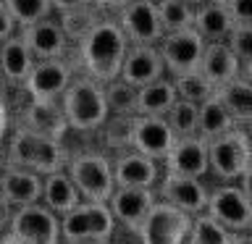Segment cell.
<instances>
[{
  "label": "cell",
  "instance_id": "obj_1",
  "mask_svg": "<svg viewBox=\"0 0 252 244\" xmlns=\"http://www.w3.org/2000/svg\"><path fill=\"white\" fill-rule=\"evenodd\" d=\"M126 47H129V39L118 27V21L102 16L76 45H71L68 61L74 63V68H79V74L105 84L118 76Z\"/></svg>",
  "mask_w": 252,
  "mask_h": 244
},
{
  "label": "cell",
  "instance_id": "obj_2",
  "mask_svg": "<svg viewBox=\"0 0 252 244\" xmlns=\"http://www.w3.org/2000/svg\"><path fill=\"white\" fill-rule=\"evenodd\" d=\"M61 110L66 116L68 131H82V134H94L97 126L110 116L102 84L84 74H74L68 87L58 97Z\"/></svg>",
  "mask_w": 252,
  "mask_h": 244
},
{
  "label": "cell",
  "instance_id": "obj_3",
  "mask_svg": "<svg viewBox=\"0 0 252 244\" xmlns=\"http://www.w3.org/2000/svg\"><path fill=\"white\" fill-rule=\"evenodd\" d=\"M208 147V173L223 184H242L250 189V131L247 126H231L205 142Z\"/></svg>",
  "mask_w": 252,
  "mask_h": 244
},
{
  "label": "cell",
  "instance_id": "obj_4",
  "mask_svg": "<svg viewBox=\"0 0 252 244\" xmlns=\"http://www.w3.org/2000/svg\"><path fill=\"white\" fill-rule=\"evenodd\" d=\"M5 165L27 168L45 176V173L61 171L66 165V150H63V142L47 139L42 134L16 126L5 147Z\"/></svg>",
  "mask_w": 252,
  "mask_h": 244
},
{
  "label": "cell",
  "instance_id": "obj_5",
  "mask_svg": "<svg viewBox=\"0 0 252 244\" xmlns=\"http://www.w3.org/2000/svg\"><path fill=\"white\" fill-rule=\"evenodd\" d=\"M63 171L68 173L71 184L87 202H108L113 194L116 181H113V168H110V157L102 152H79L66 157Z\"/></svg>",
  "mask_w": 252,
  "mask_h": 244
},
{
  "label": "cell",
  "instance_id": "obj_6",
  "mask_svg": "<svg viewBox=\"0 0 252 244\" xmlns=\"http://www.w3.org/2000/svg\"><path fill=\"white\" fill-rule=\"evenodd\" d=\"M61 242H110L116 231V220L108 210V202H87L82 200L76 208L58 215Z\"/></svg>",
  "mask_w": 252,
  "mask_h": 244
},
{
  "label": "cell",
  "instance_id": "obj_7",
  "mask_svg": "<svg viewBox=\"0 0 252 244\" xmlns=\"http://www.w3.org/2000/svg\"><path fill=\"white\" fill-rule=\"evenodd\" d=\"M8 228H11L13 244H61L58 215L42 202L13 208Z\"/></svg>",
  "mask_w": 252,
  "mask_h": 244
},
{
  "label": "cell",
  "instance_id": "obj_8",
  "mask_svg": "<svg viewBox=\"0 0 252 244\" xmlns=\"http://www.w3.org/2000/svg\"><path fill=\"white\" fill-rule=\"evenodd\" d=\"M205 213L220 223L226 231H250L252 208H250V189L242 184H223L208 189V205Z\"/></svg>",
  "mask_w": 252,
  "mask_h": 244
},
{
  "label": "cell",
  "instance_id": "obj_9",
  "mask_svg": "<svg viewBox=\"0 0 252 244\" xmlns=\"http://www.w3.org/2000/svg\"><path fill=\"white\" fill-rule=\"evenodd\" d=\"M189 226H192V215L173 205L155 200L150 213L137 228L139 244H184Z\"/></svg>",
  "mask_w": 252,
  "mask_h": 244
},
{
  "label": "cell",
  "instance_id": "obj_10",
  "mask_svg": "<svg viewBox=\"0 0 252 244\" xmlns=\"http://www.w3.org/2000/svg\"><path fill=\"white\" fill-rule=\"evenodd\" d=\"M202 50H205V39L192 27L179 29V31H165L160 42H158V53H160L165 76H181V74L197 71Z\"/></svg>",
  "mask_w": 252,
  "mask_h": 244
},
{
  "label": "cell",
  "instance_id": "obj_11",
  "mask_svg": "<svg viewBox=\"0 0 252 244\" xmlns=\"http://www.w3.org/2000/svg\"><path fill=\"white\" fill-rule=\"evenodd\" d=\"M113 19L124 29L129 45H158L165 34L155 0H129L126 5L118 8Z\"/></svg>",
  "mask_w": 252,
  "mask_h": 244
},
{
  "label": "cell",
  "instance_id": "obj_12",
  "mask_svg": "<svg viewBox=\"0 0 252 244\" xmlns=\"http://www.w3.org/2000/svg\"><path fill=\"white\" fill-rule=\"evenodd\" d=\"M74 74L76 68L68 58L34 61V66L21 84V92L32 100H58Z\"/></svg>",
  "mask_w": 252,
  "mask_h": 244
},
{
  "label": "cell",
  "instance_id": "obj_13",
  "mask_svg": "<svg viewBox=\"0 0 252 244\" xmlns=\"http://www.w3.org/2000/svg\"><path fill=\"white\" fill-rule=\"evenodd\" d=\"M155 197L173 208L189 213V215H200L208 205V186L202 179L194 176H179V173H165L155 184Z\"/></svg>",
  "mask_w": 252,
  "mask_h": 244
},
{
  "label": "cell",
  "instance_id": "obj_14",
  "mask_svg": "<svg viewBox=\"0 0 252 244\" xmlns=\"http://www.w3.org/2000/svg\"><path fill=\"white\" fill-rule=\"evenodd\" d=\"M21 39L27 42V47L34 55V61H47V58H68L71 53V42L68 37L63 34L58 19L47 16V19H39L34 24H27V27L19 29Z\"/></svg>",
  "mask_w": 252,
  "mask_h": 244
},
{
  "label": "cell",
  "instance_id": "obj_15",
  "mask_svg": "<svg viewBox=\"0 0 252 244\" xmlns=\"http://www.w3.org/2000/svg\"><path fill=\"white\" fill-rule=\"evenodd\" d=\"M19 126H24V129H29L34 134H42L47 139H55V142H63L68 134V123H66V116H63L58 100L27 97V102H24V108L19 113Z\"/></svg>",
  "mask_w": 252,
  "mask_h": 244
},
{
  "label": "cell",
  "instance_id": "obj_16",
  "mask_svg": "<svg viewBox=\"0 0 252 244\" xmlns=\"http://www.w3.org/2000/svg\"><path fill=\"white\" fill-rule=\"evenodd\" d=\"M173 131L163 116H134L131 118V150L160 163L173 145Z\"/></svg>",
  "mask_w": 252,
  "mask_h": 244
},
{
  "label": "cell",
  "instance_id": "obj_17",
  "mask_svg": "<svg viewBox=\"0 0 252 244\" xmlns=\"http://www.w3.org/2000/svg\"><path fill=\"white\" fill-rule=\"evenodd\" d=\"M158 200L155 189H137V186H116L113 194L108 197V210L116 223L126 226L129 231L137 234L142 220Z\"/></svg>",
  "mask_w": 252,
  "mask_h": 244
},
{
  "label": "cell",
  "instance_id": "obj_18",
  "mask_svg": "<svg viewBox=\"0 0 252 244\" xmlns=\"http://www.w3.org/2000/svg\"><path fill=\"white\" fill-rule=\"evenodd\" d=\"M116 186H137V189H155L160 179V165L153 157L137 152V150H124L116 157H110Z\"/></svg>",
  "mask_w": 252,
  "mask_h": 244
},
{
  "label": "cell",
  "instance_id": "obj_19",
  "mask_svg": "<svg viewBox=\"0 0 252 244\" xmlns=\"http://www.w3.org/2000/svg\"><path fill=\"white\" fill-rule=\"evenodd\" d=\"M160 163H165V173L205 179L208 176V147H205V142L197 134L176 137Z\"/></svg>",
  "mask_w": 252,
  "mask_h": 244
},
{
  "label": "cell",
  "instance_id": "obj_20",
  "mask_svg": "<svg viewBox=\"0 0 252 244\" xmlns=\"http://www.w3.org/2000/svg\"><path fill=\"white\" fill-rule=\"evenodd\" d=\"M160 76H165V68L160 61V53H158V45H129L126 47L121 68H118V79H124V82H129L134 87H142Z\"/></svg>",
  "mask_w": 252,
  "mask_h": 244
},
{
  "label": "cell",
  "instance_id": "obj_21",
  "mask_svg": "<svg viewBox=\"0 0 252 244\" xmlns=\"http://www.w3.org/2000/svg\"><path fill=\"white\" fill-rule=\"evenodd\" d=\"M39 194H42V176L39 173L16 168V165H5L0 171V200L8 208L39 202Z\"/></svg>",
  "mask_w": 252,
  "mask_h": 244
},
{
  "label": "cell",
  "instance_id": "obj_22",
  "mask_svg": "<svg viewBox=\"0 0 252 244\" xmlns=\"http://www.w3.org/2000/svg\"><path fill=\"white\" fill-rule=\"evenodd\" d=\"M216 97L234 118L236 126H247L252 118V84H250V66H244L234 79L216 87Z\"/></svg>",
  "mask_w": 252,
  "mask_h": 244
},
{
  "label": "cell",
  "instance_id": "obj_23",
  "mask_svg": "<svg viewBox=\"0 0 252 244\" xmlns=\"http://www.w3.org/2000/svg\"><path fill=\"white\" fill-rule=\"evenodd\" d=\"M32 66H34V55H32L19 31L0 42V79H3V84L21 90Z\"/></svg>",
  "mask_w": 252,
  "mask_h": 244
},
{
  "label": "cell",
  "instance_id": "obj_24",
  "mask_svg": "<svg viewBox=\"0 0 252 244\" xmlns=\"http://www.w3.org/2000/svg\"><path fill=\"white\" fill-rule=\"evenodd\" d=\"M244 66L234 58V53L226 47V42H205L202 58H200V74L208 79L213 87L226 84L228 79H234Z\"/></svg>",
  "mask_w": 252,
  "mask_h": 244
},
{
  "label": "cell",
  "instance_id": "obj_25",
  "mask_svg": "<svg viewBox=\"0 0 252 244\" xmlns=\"http://www.w3.org/2000/svg\"><path fill=\"white\" fill-rule=\"evenodd\" d=\"M39 202L45 205V208H50L55 215H63V213H68L71 208H76L79 202H82V197H79L76 186L71 184L68 173L66 171H53V173H45L42 176V194H39Z\"/></svg>",
  "mask_w": 252,
  "mask_h": 244
},
{
  "label": "cell",
  "instance_id": "obj_26",
  "mask_svg": "<svg viewBox=\"0 0 252 244\" xmlns=\"http://www.w3.org/2000/svg\"><path fill=\"white\" fill-rule=\"evenodd\" d=\"M234 21L228 16L226 5L218 3H200L194 8V19H192V29L200 34L205 42H223L226 34L231 31Z\"/></svg>",
  "mask_w": 252,
  "mask_h": 244
},
{
  "label": "cell",
  "instance_id": "obj_27",
  "mask_svg": "<svg viewBox=\"0 0 252 244\" xmlns=\"http://www.w3.org/2000/svg\"><path fill=\"white\" fill-rule=\"evenodd\" d=\"M176 102L171 76H160L150 84L137 87V116H165Z\"/></svg>",
  "mask_w": 252,
  "mask_h": 244
},
{
  "label": "cell",
  "instance_id": "obj_28",
  "mask_svg": "<svg viewBox=\"0 0 252 244\" xmlns=\"http://www.w3.org/2000/svg\"><path fill=\"white\" fill-rule=\"evenodd\" d=\"M231 126H236L234 118L226 113V108L218 102L216 94L197 105V137H200L202 142H208L213 137H218V134L228 131Z\"/></svg>",
  "mask_w": 252,
  "mask_h": 244
},
{
  "label": "cell",
  "instance_id": "obj_29",
  "mask_svg": "<svg viewBox=\"0 0 252 244\" xmlns=\"http://www.w3.org/2000/svg\"><path fill=\"white\" fill-rule=\"evenodd\" d=\"M100 19H102V11L97 5H84V8H74V11L58 13V24H61L63 34L68 37L71 45H76Z\"/></svg>",
  "mask_w": 252,
  "mask_h": 244
},
{
  "label": "cell",
  "instance_id": "obj_30",
  "mask_svg": "<svg viewBox=\"0 0 252 244\" xmlns=\"http://www.w3.org/2000/svg\"><path fill=\"white\" fill-rule=\"evenodd\" d=\"M110 116H137V87L124 79H110L102 84Z\"/></svg>",
  "mask_w": 252,
  "mask_h": 244
},
{
  "label": "cell",
  "instance_id": "obj_31",
  "mask_svg": "<svg viewBox=\"0 0 252 244\" xmlns=\"http://www.w3.org/2000/svg\"><path fill=\"white\" fill-rule=\"evenodd\" d=\"M131 118L134 116H108L105 121L97 126L100 134V145H105L108 150L124 152L131 147Z\"/></svg>",
  "mask_w": 252,
  "mask_h": 244
},
{
  "label": "cell",
  "instance_id": "obj_32",
  "mask_svg": "<svg viewBox=\"0 0 252 244\" xmlns=\"http://www.w3.org/2000/svg\"><path fill=\"white\" fill-rule=\"evenodd\" d=\"M171 82H173V90H176V97L179 100H189V102H194V105H200V102H205L208 97L216 94V87H213L200 71L171 76Z\"/></svg>",
  "mask_w": 252,
  "mask_h": 244
},
{
  "label": "cell",
  "instance_id": "obj_33",
  "mask_svg": "<svg viewBox=\"0 0 252 244\" xmlns=\"http://www.w3.org/2000/svg\"><path fill=\"white\" fill-rule=\"evenodd\" d=\"M228 234L231 231L216 223L208 213H200V215H192V226H189L184 244H228Z\"/></svg>",
  "mask_w": 252,
  "mask_h": 244
},
{
  "label": "cell",
  "instance_id": "obj_34",
  "mask_svg": "<svg viewBox=\"0 0 252 244\" xmlns=\"http://www.w3.org/2000/svg\"><path fill=\"white\" fill-rule=\"evenodd\" d=\"M158 16H160L163 31H179L189 29L194 19V8L187 5L184 0H155Z\"/></svg>",
  "mask_w": 252,
  "mask_h": 244
},
{
  "label": "cell",
  "instance_id": "obj_35",
  "mask_svg": "<svg viewBox=\"0 0 252 244\" xmlns=\"http://www.w3.org/2000/svg\"><path fill=\"white\" fill-rule=\"evenodd\" d=\"M163 118L171 126L173 137H192V134H197V105L194 102L176 97V102H173L171 110Z\"/></svg>",
  "mask_w": 252,
  "mask_h": 244
},
{
  "label": "cell",
  "instance_id": "obj_36",
  "mask_svg": "<svg viewBox=\"0 0 252 244\" xmlns=\"http://www.w3.org/2000/svg\"><path fill=\"white\" fill-rule=\"evenodd\" d=\"M3 5L8 8V13L13 16V21L19 29L27 27V24H34L39 19L53 16L50 0H3Z\"/></svg>",
  "mask_w": 252,
  "mask_h": 244
},
{
  "label": "cell",
  "instance_id": "obj_37",
  "mask_svg": "<svg viewBox=\"0 0 252 244\" xmlns=\"http://www.w3.org/2000/svg\"><path fill=\"white\" fill-rule=\"evenodd\" d=\"M223 42H226V47L234 53V58L239 61L242 66H250V63H252V50H250L252 27H239V24H234Z\"/></svg>",
  "mask_w": 252,
  "mask_h": 244
},
{
  "label": "cell",
  "instance_id": "obj_38",
  "mask_svg": "<svg viewBox=\"0 0 252 244\" xmlns=\"http://www.w3.org/2000/svg\"><path fill=\"white\" fill-rule=\"evenodd\" d=\"M226 11L234 24L252 27V0H226Z\"/></svg>",
  "mask_w": 252,
  "mask_h": 244
},
{
  "label": "cell",
  "instance_id": "obj_39",
  "mask_svg": "<svg viewBox=\"0 0 252 244\" xmlns=\"http://www.w3.org/2000/svg\"><path fill=\"white\" fill-rule=\"evenodd\" d=\"M19 31V27H16V21H13V16L8 13V8L3 5V0H0V42H3L5 37H11Z\"/></svg>",
  "mask_w": 252,
  "mask_h": 244
},
{
  "label": "cell",
  "instance_id": "obj_40",
  "mask_svg": "<svg viewBox=\"0 0 252 244\" xmlns=\"http://www.w3.org/2000/svg\"><path fill=\"white\" fill-rule=\"evenodd\" d=\"M8 129H11V108H8V97L0 92V142L5 139Z\"/></svg>",
  "mask_w": 252,
  "mask_h": 244
},
{
  "label": "cell",
  "instance_id": "obj_41",
  "mask_svg": "<svg viewBox=\"0 0 252 244\" xmlns=\"http://www.w3.org/2000/svg\"><path fill=\"white\" fill-rule=\"evenodd\" d=\"M53 5V13H66V11H74V8H84V5H94L92 0H50Z\"/></svg>",
  "mask_w": 252,
  "mask_h": 244
},
{
  "label": "cell",
  "instance_id": "obj_42",
  "mask_svg": "<svg viewBox=\"0 0 252 244\" xmlns=\"http://www.w3.org/2000/svg\"><path fill=\"white\" fill-rule=\"evenodd\" d=\"M94 5L100 8V11H118L121 5H126L129 0H92Z\"/></svg>",
  "mask_w": 252,
  "mask_h": 244
},
{
  "label": "cell",
  "instance_id": "obj_43",
  "mask_svg": "<svg viewBox=\"0 0 252 244\" xmlns=\"http://www.w3.org/2000/svg\"><path fill=\"white\" fill-rule=\"evenodd\" d=\"M228 244H252L250 231H231L228 234Z\"/></svg>",
  "mask_w": 252,
  "mask_h": 244
},
{
  "label": "cell",
  "instance_id": "obj_44",
  "mask_svg": "<svg viewBox=\"0 0 252 244\" xmlns=\"http://www.w3.org/2000/svg\"><path fill=\"white\" fill-rule=\"evenodd\" d=\"M66 244H110V242H94V239H90V242H66Z\"/></svg>",
  "mask_w": 252,
  "mask_h": 244
},
{
  "label": "cell",
  "instance_id": "obj_45",
  "mask_svg": "<svg viewBox=\"0 0 252 244\" xmlns=\"http://www.w3.org/2000/svg\"><path fill=\"white\" fill-rule=\"evenodd\" d=\"M184 3H187V5H192V8H197L200 3H205V0H184Z\"/></svg>",
  "mask_w": 252,
  "mask_h": 244
},
{
  "label": "cell",
  "instance_id": "obj_46",
  "mask_svg": "<svg viewBox=\"0 0 252 244\" xmlns=\"http://www.w3.org/2000/svg\"><path fill=\"white\" fill-rule=\"evenodd\" d=\"M208 3H218V5H226V0H208Z\"/></svg>",
  "mask_w": 252,
  "mask_h": 244
},
{
  "label": "cell",
  "instance_id": "obj_47",
  "mask_svg": "<svg viewBox=\"0 0 252 244\" xmlns=\"http://www.w3.org/2000/svg\"><path fill=\"white\" fill-rule=\"evenodd\" d=\"M0 244H3V236H0Z\"/></svg>",
  "mask_w": 252,
  "mask_h": 244
},
{
  "label": "cell",
  "instance_id": "obj_48",
  "mask_svg": "<svg viewBox=\"0 0 252 244\" xmlns=\"http://www.w3.org/2000/svg\"><path fill=\"white\" fill-rule=\"evenodd\" d=\"M0 84H3V79H0Z\"/></svg>",
  "mask_w": 252,
  "mask_h": 244
}]
</instances>
